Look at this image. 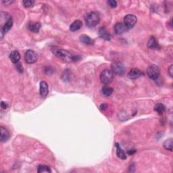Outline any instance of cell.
Segmentation results:
<instances>
[{
	"instance_id": "cell-1",
	"label": "cell",
	"mask_w": 173,
	"mask_h": 173,
	"mask_svg": "<svg viewBox=\"0 0 173 173\" xmlns=\"http://www.w3.org/2000/svg\"><path fill=\"white\" fill-rule=\"evenodd\" d=\"M52 52L55 56L66 62H75L81 59V57L79 55H74L70 52L62 49L54 48L52 49Z\"/></svg>"
},
{
	"instance_id": "cell-2",
	"label": "cell",
	"mask_w": 173,
	"mask_h": 173,
	"mask_svg": "<svg viewBox=\"0 0 173 173\" xmlns=\"http://www.w3.org/2000/svg\"><path fill=\"white\" fill-rule=\"evenodd\" d=\"M99 15L98 13L95 12H91L86 14L85 16V20L86 25L89 27H93L98 24L99 22Z\"/></svg>"
},
{
	"instance_id": "cell-3",
	"label": "cell",
	"mask_w": 173,
	"mask_h": 173,
	"mask_svg": "<svg viewBox=\"0 0 173 173\" xmlns=\"http://www.w3.org/2000/svg\"><path fill=\"white\" fill-rule=\"evenodd\" d=\"M114 79V73L109 69H105L101 72L100 81L104 85H108L112 83Z\"/></svg>"
},
{
	"instance_id": "cell-4",
	"label": "cell",
	"mask_w": 173,
	"mask_h": 173,
	"mask_svg": "<svg viewBox=\"0 0 173 173\" xmlns=\"http://www.w3.org/2000/svg\"><path fill=\"white\" fill-rule=\"evenodd\" d=\"M147 73L149 77L151 78L152 80H156L160 75V70L159 67L154 64V65H151L148 67Z\"/></svg>"
},
{
	"instance_id": "cell-5",
	"label": "cell",
	"mask_w": 173,
	"mask_h": 173,
	"mask_svg": "<svg viewBox=\"0 0 173 173\" xmlns=\"http://www.w3.org/2000/svg\"><path fill=\"white\" fill-rule=\"evenodd\" d=\"M13 25V20L12 18L10 15V14H8L7 17H6V20H5V22L4 25H2L1 26V35L2 37H3L4 35L5 34L10 30V28H12V26Z\"/></svg>"
},
{
	"instance_id": "cell-6",
	"label": "cell",
	"mask_w": 173,
	"mask_h": 173,
	"mask_svg": "<svg viewBox=\"0 0 173 173\" xmlns=\"http://www.w3.org/2000/svg\"><path fill=\"white\" fill-rule=\"evenodd\" d=\"M137 21V17L133 14H128L124 18V25L128 29L133 28Z\"/></svg>"
},
{
	"instance_id": "cell-7",
	"label": "cell",
	"mask_w": 173,
	"mask_h": 173,
	"mask_svg": "<svg viewBox=\"0 0 173 173\" xmlns=\"http://www.w3.org/2000/svg\"><path fill=\"white\" fill-rule=\"evenodd\" d=\"M112 71L117 75H122L125 73V68L123 64L120 62H115L112 64Z\"/></svg>"
},
{
	"instance_id": "cell-8",
	"label": "cell",
	"mask_w": 173,
	"mask_h": 173,
	"mask_svg": "<svg viewBox=\"0 0 173 173\" xmlns=\"http://www.w3.org/2000/svg\"><path fill=\"white\" fill-rule=\"evenodd\" d=\"M37 53L33 50H28L25 53V60L27 64H33L37 60Z\"/></svg>"
},
{
	"instance_id": "cell-9",
	"label": "cell",
	"mask_w": 173,
	"mask_h": 173,
	"mask_svg": "<svg viewBox=\"0 0 173 173\" xmlns=\"http://www.w3.org/2000/svg\"><path fill=\"white\" fill-rule=\"evenodd\" d=\"M143 75V73L142 71L138 68H133L130 70V72H128V77L130 79L132 80H135V79H137L139 77H141Z\"/></svg>"
},
{
	"instance_id": "cell-10",
	"label": "cell",
	"mask_w": 173,
	"mask_h": 173,
	"mask_svg": "<svg viewBox=\"0 0 173 173\" xmlns=\"http://www.w3.org/2000/svg\"><path fill=\"white\" fill-rule=\"evenodd\" d=\"M128 29L127 28V26L123 23L118 22L114 25V32L116 35H122L128 31Z\"/></svg>"
},
{
	"instance_id": "cell-11",
	"label": "cell",
	"mask_w": 173,
	"mask_h": 173,
	"mask_svg": "<svg viewBox=\"0 0 173 173\" xmlns=\"http://www.w3.org/2000/svg\"><path fill=\"white\" fill-rule=\"evenodd\" d=\"M40 89H39V92L40 95L42 98H45V97L48 95L49 93V89H48V85L47 84L46 82L45 81H42L40 83Z\"/></svg>"
},
{
	"instance_id": "cell-12",
	"label": "cell",
	"mask_w": 173,
	"mask_h": 173,
	"mask_svg": "<svg viewBox=\"0 0 173 173\" xmlns=\"http://www.w3.org/2000/svg\"><path fill=\"white\" fill-rule=\"evenodd\" d=\"M148 47L151 49H159L160 48L159 43H158V41L154 36L149 38L148 42Z\"/></svg>"
},
{
	"instance_id": "cell-13",
	"label": "cell",
	"mask_w": 173,
	"mask_h": 173,
	"mask_svg": "<svg viewBox=\"0 0 173 173\" xmlns=\"http://www.w3.org/2000/svg\"><path fill=\"white\" fill-rule=\"evenodd\" d=\"M41 27H42V24L39 22H30L28 24V28L33 33H37L39 31Z\"/></svg>"
},
{
	"instance_id": "cell-14",
	"label": "cell",
	"mask_w": 173,
	"mask_h": 173,
	"mask_svg": "<svg viewBox=\"0 0 173 173\" xmlns=\"http://www.w3.org/2000/svg\"><path fill=\"white\" fill-rule=\"evenodd\" d=\"M99 37H101L102 39H104L106 41H110L112 39V35L108 32L105 28L102 27L99 30Z\"/></svg>"
},
{
	"instance_id": "cell-15",
	"label": "cell",
	"mask_w": 173,
	"mask_h": 173,
	"mask_svg": "<svg viewBox=\"0 0 173 173\" xmlns=\"http://www.w3.org/2000/svg\"><path fill=\"white\" fill-rule=\"evenodd\" d=\"M0 131H1V141L2 142H5L10 139V134L9 131L4 127H0Z\"/></svg>"
},
{
	"instance_id": "cell-16",
	"label": "cell",
	"mask_w": 173,
	"mask_h": 173,
	"mask_svg": "<svg viewBox=\"0 0 173 173\" xmlns=\"http://www.w3.org/2000/svg\"><path fill=\"white\" fill-rule=\"evenodd\" d=\"M10 59L14 64H18L20 60V54L18 51L14 50L10 54Z\"/></svg>"
},
{
	"instance_id": "cell-17",
	"label": "cell",
	"mask_w": 173,
	"mask_h": 173,
	"mask_svg": "<svg viewBox=\"0 0 173 173\" xmlns=\"http://www.w3.org/2000/svg\"><path fill=\"white\" fill-rule=\"evenodd\" d=\"M83 23L79 20H77L73 22L70 26V30L72 32H75L77 31H78L82 27Z\"/></svg>"
},
{
	"instance_id": "cell-18",
	"label": "cell",
	"mask_w": 173,
	"mask_h": 173,
	"mask_svg": "<svg viewBox=\"0 0 173 173\" xmlns=\"http://www.w3.org/2000/svg\"><path fill=\"white\" fill-rule=\"evenodd\" d=\"M116 154L117 156L122 160H125L127 158V155L125 151L121 148V146L118 143H116Z\"/></svg>"
},
{
	"instance_id": "cell-19",
	"label": "cell",
	"mask_w": 173,
	"mask_h": 173,
	"mask_svg": "<svg viewBox=\"0 0 173 173\" xmlns=\"http://www.w3.org/2000/svg\"><path fill=\"white\" fill-rule=\"evenodd\" d=\"M80 41L82 43H83L87 45H93V43H94V41L91 39L89 36H87L86 35H81Z\"/></svg>"
},
{
	"instance_id": "cell-20",
	"label": "cell",
	"mask_w": 173,
	"mask_h": 173,
	"mask_svg": "<svg viewBox=\"0 0 173 173\" xmlns=\"http://www.w3.org/2000/svg\"><path fill=\"white\" fill-rule=\"evenodd\" d=\"M164 148H165L166 150H168L170 151H172L173 148V139H166L163 143Z\"/></svg>"
},
{
	"instance_id": "cell-21",
	"label": "cell",
	"mask_w": 173,
	"mask_h": 173,
	"mask_svg": "<svg viewBox=\"0 0 173 173\" xmlns=\"http://www.w3.org/2000/svg\"><path fill=\"white\" fill-rule=\"evenodd\" d=\"M165 110L166 108L162 104H157L154 107V110L156 111L158 114H159L160 115H162V114L165 112Z\"/></svg>"
},
{
	"instance_id": "cell-22",
	"label": "cell",
	"mask_w": 173,
	"mask_h": 173,
	"mask_svg": "<svg viewBox=\"0 0 173 173\" xmlns=\"http://www.w3.org/2000/svg\"><path fill=\"white\" fill-rule=\"evenodd\" d=\"M102 93L105 96V97H109L112 94V93L114 91V89H112V87H108V86H105L101 89Z\"/></svg>"
},
{
	"instance_id": "cell-23",
	"label": "cell",
	"mask_w": 173,
	"mask_h": 173,
	"mask_svg": "<svg viewBox=\"0 0 173 173\" xmlns=\"http://www.w3.org/2000/svg\"><path fill=\"white\" fill-rule=\"evenodd\" d=\"M37 172L39 173L42 172H51V169L49 168V167L45 165H39L38 166Z\"/></svg>"
},
{
	"instance_id": "cell-24",
	"label": "cell",
	"mask_w": 173,
	"mask_h": 173,
	"mask_svg": "<svg viewBox=\"0 0 173 173\" xmlns=\"http://www.w3.org/2000/svg\"><path fill=\"white\" fill-rule=\"evenodd\" d=\"M22 4L25 7L29 8L34 5L35 1H32V0H24V1H22Z\"/></svg>"
},
{
	"instance_id": "cell-25",
	"label": "cell",
	"mask_w": 173,
	"mask_h": 173,
	"mask_svg": "<svg viewBox=\"0 0 173 173\" xmlns=\"http://www.w3.org/2000/svg\"><path fill=\"white\" fill-rule=\"evenodd\" d=\"M108 4L110 5V7L114 8L117 6V2L114 0H110V1L108 2Z\"/></svg>"
},
{
	"instance_id": "cell-26",
	"label": "cell",
	"mask_w": 173,
	"mask_h": 173,
	"mask_svg": "<svg viewBox=\"0 0 173 173\" xmlns=\"http://www.w3.org/2000/svg\"><path fill=\"white\" fill-rule=\"evenodd\" d=\"M168 74L171 77H172V75H173V66H172V64H171V65L170 66V67L168 68Z\"/></svg>"
},
{
	"instance_id": "cell-27",
	"label": "cell",
	"mask_w": 173,
	"mask_h": 173,
	"mask_svg": "<svg viewBox=\"0 0 173 173\" xmlns=\"http://www.w3.org/2000/svg\"><path fill=\"white\" fill-rule=\"evenodd\" d=\"M108 108V105L106 104H102L100 105V106H99V109L101 111H104L105 110L106 108Z\"/></svg>"
},
{
	"instance_id": "cell-28",
	"label": "cell",
	"mask_w": 173,
	"mask_h": 173,
	"mask_svg": "<svg viewBox=\"0 0 173 173\" xmlns=\"http://www.w3.org/2000/svg\"><path fill=\"white\" fill-rule=\"evenodd\" d=\"M1 107H2V109L5 110V109H6V108L8 107V105L7 103H5V102L2 101L1 102Z\"/></svg>"
},
{
	"instance_id": "cell-29",
	"label": "cell",
	"mask_w": 173,
	"mask_h": 173,
	"mask_svg": "<svg viewBox=\"0 0 173 173\" xmlns=\"http://www.w3.org/2000/svg\"><path fill=\"white\" fill-rule=\"evenodd\" d=\"M16 68H17V69H18V71L20 72H22V66H21V64H16Z\"/></svg>"
},
{
	"instance_id": "cell-30",
	"label": "cell",
	"mask_w": 173,
	"mask_h": 173,
	"mask_svg": "<svg viewBox=\"0 0 173 173\" xmlns=\"http://www.w3.org/2000/svg\"><path fill=\"white\" fill-rule=\"evenodd\" d=\"M2 3L5 5H8L11 4L12 3H13V1H10V0H8V1L7 0V1H2Z\"/></svg>"
},
{
	"instance_id": "cell-31",
	"label": "cell",
	"mask_w": 173,
	"mask_h": 173,
	"mask_svg": "<svg viewBox=\"0 0 173 173\" xmlns=\"http://www.w3.org/2000/svg\"><path fill=\"white\" fill-rule=\"evenodd\" d=\"M135 152H136L135 150H131V151H128V154H129V155H132L133 154L135 153Z\"/></svg>"
}]
</instances>
